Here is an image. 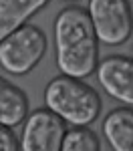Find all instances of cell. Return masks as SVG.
I'll return each instance as SVG.
<instances>
[{"label": "cell", "instance_id": "obj_1", "mask_svg": "<svg viewBox=\"0 0 133 151\" xmlns=\"http://www.w3.org/2000/svg\"><path fill=\"white\" fill-rule=\"evenodd\" d=\"M57 65L63 77L83 79L97 67L99 47L89 12L81 6H69L55 20Z\"/></svg>", "mask_w": 133, "mask_h": 151}, {"label": "cell", "instance_id": "obj_2", "mask_svg": "<svg viewBox=\"0 0 133 151\" xmlns=\"http://www.w3.org/2000/svg\"><path fill=\"white\" fill-rule=\"evenodd\" d=\"M47 109L73 127H87L101 113V99L93 87L71 77H57L45 91Z\"/></svg>", "mask_w": 133, "mask_h": 151}, {"label": "cell", "instance_id": "obj_3", "mask_svg": "<svg viewBox=\"0 0 133 151\" xmlns=\"http://www.w3.org/2000/svg\"><path fill=\"white\" fill-rule=\"evenodd\" d=\"M45 52V32L32 24H24L0 42V67L10 75H24L38 65Z\"/></svg>", "mask_w": 133, "mask_h": 151}, {"label": "cell", "instance_id": "obj_4", "mask_svg": "<svg viewBox=\"0 0 133 151\" xmlns=\"http://www.w3.org/2000/svg\"><path fill=\"white\" fill-rule=\"evenodd\" d=\"M89 16L97 40L105 45L125 42L133 30L131 8L127 0H89Z\"/></svg>", "mask_w": 133, "mask_h": 151}, {"label": "cell", "instance_id": "obj_5", "mask_svg": "<svg viewBox=\"0 0 133 151\" xmlns=\"http://www.w3.org/2000/svg\"><path fill=\"white\" fill-rule=\"evenodd\" d=\"M65 121L48 109L32 111L26 117L20 135L22 151H60L65 139Z\"/></svg>", "mask_w": 133, "mask_h": 151}, {"label": "cell", "instance_id": "obj_6", "mask_svg": "<svg viewBox=\"0 0 133 151\" xmlns=\"http://www.w3.org/2000/svg\"><path fill=\"white\" fill-rule=\"evenodd\" d=\"M97 79L107 95L125 105H133V58L121 55L103 58L97 69Z\"/></svg>", "mask_w": 133, "mask_h": 151}, {"label": "cell", "instance_id": "obj_7", "mask_svg": "<svg viewBox=\"0 0 133 151\" xmlns=\"http://www.w3.org/2000/svg\"><path fill=\"white\" fill-rule=\"evenodd\" d=\"M103 135L113 151H133V109H113L103 121Z\"/></svg>", "mask_w": 133, "mask_h": 151}, {"label": "cell", "instance_id": "obj_8", "mask_svg": "<svg viewBox=\"0 0 133 151\" xmlns=\"http://www.w3.org/2000/svg\"><path fill=\"white\" fill-rule=\"evenodd\" d=\"M28 117V97L16 85L0 77V125L16 127Z\"/></svg>", "mask_w": 133, "mask_h": 151}, {"label": "cell", "instance_id": "obj_9", "mask_svg": "<svg viewBox=\"0 0 133 151\" xmlns=\"http://www.w3.org/2000/svg\"><path fill=\"white\" fill-rule=\"evenodd\" d=\"M48 0H0V42L40 10Z\"/></svg>", "mask_w": 133, "mask_h": 151}, {"label": "cell", "instance_id": "obj_10", "mask_svg": "<svg viewBox=\"0 0 133 151\" xmlns=\"http://www.w3.org/2000/svg\"><path fill=\"white\" fill-rule=\"evenodd\" d=\"M60 151H101V143L93 129L73 127L65 133Z\"/></svg>", "mask_w": 133, "mask_h": 151}, {"label": "cell", "instance_id": "obj_11", "mask_svg": "<svg viewBox=\"0 0 133 151\" xmlns=\"http://www.w3.org/2000/svg\"><path fill=\"white\" fill-rule=\"evenodd\" d=\"M0 151H18V139L10 127L0 125Z\"/></svg>", "mask_w": 133, "mask_h": 151}, {"label": "cell", "instance_id": "obj_12", "mask_svg": "<svg viewBox=\"0 0 133 151\" xmlns=\"http://www.w3.org/2000/svg\"><path fill=\"white\" fill-rule=\"evenodd\" d=\"M67 2H77V0H67Z\"/></svg>", "mask_w": 133, "mask_h": 151}]
</instances>
